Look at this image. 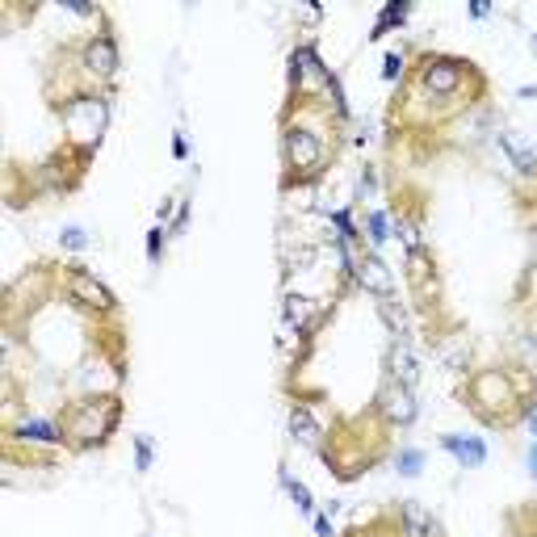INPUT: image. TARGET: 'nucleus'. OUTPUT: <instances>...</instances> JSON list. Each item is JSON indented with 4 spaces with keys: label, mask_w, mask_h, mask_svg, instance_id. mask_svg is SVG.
<instances>
[{
    "label": "nucleus",
    "mask_w": 537,
    "mask_h": 537,
    "mask_svg": "<svg viewBox=\"0 0 537 537\" xmlns=\"http://www.w3.org/2000/svg\"><path fill=\"white\" fill-rule=\"evenodd\" d=\"M525 462H529V475L537 479V445H529V458H525Z\"/></svg>",
    "instance_id": "72a5a7b5"
},
{
    "label": "nucleus",
    "mask_w": 537,
    "mask_h": 537,
    "mask_svg": "<svg viewBox=\"0 0 537 537\" xmlns=\"http://www.w3.org/2000/svg\"><path fill=\"white\" fill-rule=\"evenodd\" d=\"M407 76V59H403V51H386V59H382V80L386 84H399Z\"/></svg>",
    "instance_id": "cd10ccee"
},
{
    "label": "nucleus",
    "mask_w": 537,
    "mask_h": 537,
    "mask_svg": "<svg viewBox=\"0 0 537 537\" xmlns=\"http://www.w3.org/2000/svg\"><path fill=\"white\" fill-rule=\"evenodd\" d=\"M152 466H156V437L135 433V470H139V475H147Z\"/></svg>",
    "instance_id": "393cba45"
},
{
    "label": "nucleus",
    "mask_w": 537,
    "mask_h": 537,
    "mask_svg": "<svg viewBox=\"0 0 537 537\" xmlns=\"http://www.w3.org/2000/svg\"><path fill=\"white\" fill-rule=\"evenodd\" d=\"M403 265H407V282H412L416 303H437V298H441V277H437V256H433V248L424 244V248H416V252H407Z\"/></svg>",
    "instance_id": "f8f14e48"
},
{
    "label": "nucleus",
    "mask_w": 537,
    "mask_h": 537,
    "mask_svg": "<svg viewBox=\"0 0 537 537\" xmlns=\"http://www.w3.org/2000/svg\"><path fill=\"white\" fill-rule=\"evenodd\" d=\"M55 282L68 294V303H76L84 311H97V315H118V294L105 286L89 265H63L55 273Z\"/></svg>",
    "instance_id": "423d86ee"
},
{
    "label": "nucleus",
    "mask_w": 537,
    "mask_h": 537,
    "mask_svg": "<svg viewBox=\"0 0 537 537\" xmlns=\"http://www.w3.org/2000/svg\"><path fill=\"white\" fill-rule=\"evenodd\" d=\"M466 72H475V63H466L458 55H420L416 59V89L428 97V101H454L462 89H466Z\"/></svg>",
    "instance_id": "39448f33"
},
{
    "label": "nucleus",
    "mask_w": 537,
    "mask_h": 537,
    "mask_svg": "<svg viewBox=\"0 0 537 537\" xmlns=\"http://www.w3.org/2000/svg\"><path fill=\"white\" fill-rule=\"evenodd\" d=\"M328 223H332V240L336 244H349V248H365V235H361V223L353 219V206H336L328 210Z\"/></svg>",
    "instance_id": "aec40b11"
},
{
    "label": "nucleus",
    "mask_w": 537,
    "mask_h": 537,
    "mask_svg": "<svg viewBox=\"0 0 537 537\" xmlns=\"http://www.w3.org/2000/svg\"><path fill=\"white\" fill-rule=\"evenodd\" d=\"M424 462H428L424 449L403 445L399 454H395V475H403V479H420V475H424Z\"/></svg>",
    "instance_id": "b1692460"
},
{
    "label": "nucleus",
    "mask_w": 537,
    "mask_h": 537,
    "mask_svg": "<svg viewBox=\"0 0 537 537\" xmlns=\"http://www.w3.org/2000/svg\"><path fill=\"white\" fill-rule=\"evenodd\" d=\"M361 235H365V248H370V252H382L386 244L395 240V214H391V210H382V206L365 210Z\"/></svg>",
    "instance_id": "6ab92c4d"
},
{
    "label": "nucleus",
    "mask_w": 537,
    "mask_h": 537,
    "mask_svg": "<svg viewBox=\"0 0 537 537\" xmlns=\"http://www.w3.org/2000/svg\"><path fill=\"white\" fill-rule=\"evenodd\" d=\"M277 483H282V491L290 496V504H294L298 517H307V521H311L315 512H319V504H315V491H311L303 479H294L290 470H282V475H277Z\"/></svg>",
    "instance_id": "4be33fe9"
},
{
    "label": "nucleus",
    "mask_w": 537,
    "mask_h": 537,
    "mask_svg": "<svg viewBox=\"0 0 537 537\" xmlns=\"http://www.w3.org/2000/svg\"><path fill=\"white\" fill-rule=\"evenodd\" d=\"M407 17H412V0H386V5L378 9V21L370 26V42L382 38V34H391V30H403Z\"/></svg>",
    "instance_id": "412c9836"
},
{
    "label": "nucleus",
    "mask_w": 537,
    "mask_h": 537,
    "mask_svg": "<svg viewBox=\"0 0 537 537\" xmlns=\"http://www.w3.org/2000/svg\"><path fill=\"white\" fill-rule=\"evenodd\" d=\"M63 433H68V449L72 454H93V449H105L110 437L122 424V399L118 395H84L63 403Z\"/></svg>",
    "instance_id": "f03ea898"
},
{
    "label": "nucleus",
    "mask_w": 537,
    "mask_h": 537,
    "mask_svg": "<svg viewBox=\"0 0 537 537\" xmlns=\"http://www.w3.org/2000/svg\"><path fill=\"white\" fill-rule=\"evenodd\" d=\"M286 428H290V441H294V445L315 449V454H319V449H324V441H328V428H324V420L315 416L311 403H294Z\"/></svg>",
    "instance_id": "4468645a"
},
{
    "label": "nucleus",
    "mask_w": 537,
    "mask_h": 537,
    "mask_svg": "<svg viewBox=\"0 0 537 537\" xmlns=\"http://www.w3.org/2000/svg\"><path fill=\"white\" fill-rule=\"evenodd\" d=\"M173 156H177V160H189V143H185V135L173 139Z\"/></svg>",
    "instance_id": "473e14b6"
},
{
    "label": "nucleus",
    "mask_w": 537,
    "mask_h": 537,
    "mask_svg": "<svg viewBox=\"0 0 537 537\" xmlns=\"http://www.w3.org/2000/svg\"><path fill=\"white\" fill-rule=\"evenodd\" d=\"M496 147L504 152V160L517 168V177H529V181L537 177V152L529 147V139L517 131V126H500V131H496Z\"/></svg>",
    "instance_id": "dca6fc26"
},
{
    "label": "nucleus",
    "mask_w": 537,
    "mask_h": 537,
    "mask_svg": "<svg viewBox=\"0 0 537 537\" xmlns=\"http://www.w3.org/2000/svg\"><path fill=\"white\" fill-rule=\"evenodd\" d=\"M55 114L68 131V147L76 156L93 160V152L105 139V126H110V97L97 93V89H68L59 101H55Z\"/></svg>",
    "instance_id": "7ed1b4c3"
},
{
    "label": "nucleus",
    "mask_w": 537,
    "mask_h": 537,
    "mask_svg": "<svg viewBox=\"0 0 537 537\" xmlns=\"http://www.w3.org/2000/svg\"><path fill=\"white\" fill-rule=\"evenodd\" d=\"M328 76H332V68L319 59L315 42H294L290 59H286V89H290V97L319 101V97H324Z\"/></svg>",
    "instance_id": "0eeeda50"
},
{
    "label": "nucleus",
    "mask_w": 537,
    "mask_h": 537,
    "mask_svg": "<svg viewBox=\"0 0 537 537\" xmlns=\"http://www.w3.org/2000/svg\"><path fill=\"white\" fill-rule=\"evenodd\" d=\"M529 47H533V55H537V30H533V38H529Z\"/></svg>",
    "instance_id": "c9c22d12"
},
{
    "label": "nucleus",
    "mask_w": 537,
    "mask_h": 537,
    "mask_svg": "<svg viewBox=\"0 0 537 537\" xmlns=\"http://www.w3.org/2000/svg\"><path fill=\"white\" fill-rule=\"evenodd\" d=\"M311 101L290 97L286 114H282V164H286V189L294 185H311L328 173L332 164V143L328 131H340L336 122H311L307 118Z\"/></svg>",
    "instance_id": "f257e3e1"
},
{
    "label": "nucleus",
    "mask_w": 537,
    "mask_h": 537,
    "mask_svg": "<svg viewBox=\"0 0 537 537\" xmlns=\"http://www.w3.org/2000/svg\"><path fill=\"white\" fill-rule=\"evenodd\" d=\"M470 412H479L487 424H512L525 416V395L517 386V374L500 370V365H487V370H475L466 378V391H462Z\"/></svg>",
    "instance_id": "20e7f679"
},
{
    "label": "nucleus",
    "mask_w": 537,
    "mask_h": 537,
    "mask_svg": "<svg viewBox=\"0 0 537 537\" xmlns=\"http://www.w3.org/2000/svg\"><path fill=\"white\" fill-rule=\"evenodd\" d=\"M5 441H9V445H30L34 454H38V449H68V433H63V424L51 420V416H21V420H9V424H5Z\"/></svg>",
    "instance_id": "9d476101"
},
{
    "label": "nucleus",
    "mask_w": 537,
    "mask_h": 537,
    "mask_svg": "<svg viewBox=\"0 0 537 537\" xmlns=\"http://www.w3.org/2000/svg\"><path fill=\"white\" fill-rule=\"evenodd\" d=\"M59 248H63V252H84V248H89V231H84L80 223L63 227V231H59Z\"/></svg>",
    "instance_id": "a878e982"
},
{
    "label": "nucleus",
    "mask_w": 537,
    "mask_h": 537,
    "mask_svg": "<svg viewBox=\"0 0 537 537\" xmlns=\"http://www.w3.org/2000/svg\"><path fill=\"white\" fill-rule=\"evenodd\" d=\"M282 319L290 324V332H298V336L311 340L319 328L328 324V311H319L315 298L298 294V290H286V298H282Z\"/></svg>",
    "instance_id": "ddd939ff"
},
{
    "label": "nucleus",
    "mask_w": 537,
    "mask_h": 537,
    "mask_svg": "<svg viewBox=\"0 0 537 537\" xmlns=\"http://www.w3.org/2000/svg\"><path fill=\"white\" fill-rule=\"evenodd\" d=\"M382 370H386V382L416 386L420 382V357L412 349V340H391V345H386V357H382Z\"/></svg>",
    "instance_id": "2eb2a0df"
},
{
    "label": "nucleus",
    "mask_w": 537,
    "mask_h": 537,
    "mask_svg": "<svg viewBox=\"0 0 537 537\" xmlns=\"http://www.w3.org/2000/svg\"><path fill=\"white\" fill-rule=\"evenodd\" d=\"M378 193V168L374 164H365L361 168V177H357V202H365V210H370V198Z\"/></svg>",
    "instance_id": "bb28decb"
},
{
    "label": "nucleus",
    "mask_w": 537,
    "mask_h": 537,
    "mask_svg": "<svg viewBox=\"0 0 537 537\" xmlns=\"http://www.w3.org/2000/svg\"><path fill=\"white\" fill-rule=\"evenodd\" d=\"M357 290H365L370 298H378V303H391V298H399V282H395V269L382 261V252H370L361 248L357 256Z\"/></svg>",
    "instance_id": "9b49d317"
},
{
    "label": "nucleus",
    "mask_w": 537,
    "mask_h": 537,
    "mask_svg": "<svg viewBox=\"0 0 537 537\" xmlns=\"http://www.w3.org/2000/svg\"><path fill=\"white\" fill-rule=\"evenodd\" d=\"M68 13H76V17H97V9L93 5H80V0H68V5H63Z\"/></svg>",
    "instance_id": "2f4dec72"
},
{
    "label": "nucleus",
    "mask_w": 537,
    "mask_h": 537,
    "mask_svg": "<svg viewBox=\"0 0 537 537\" xmlns=\"http://www.w3.org/2000/svg\"><path fill=\"white\" fill-rule=\"evenodd\" d=\"M517 97H525V101H533V97H537V89H533V84H521V89H517Z\"/></svg>",
    "instance_id": "f704fd0d"
},
{
    "label": "nucleus",
    "mask_w": 537,
    "mask_h": 537,
    "mask_svg": "<svg viewBox=\"0 0 537 537\" xmlns=\"http://www.w3.org/2000/svg\"><path fill=\"white\" fill-rule=\"evenodd\" d=\"M378 319L391 328V340H412V315H407V307L399 303V298H391V303H378Z\"/></svg>",
    "instance_id": "5701e85b"
},
{
    "label": "nucleus",
    "mask_w": 537,
    "mask_h": 537,
    "mask_svg": "<svg viewBox=\"0 0 537 537\" xmlns=\"http://www.w3.org/2000/svg\"><path fill=\"white\" fill-rule=\"evenodd\" d=\"M311 529H315V537H336L328 512H315V517H311Z\"/></svg>",
    "instance_id": "c756f323"
},
{
    "label": "nucleus",
    "mask_w": 537,
    "mask_h": 537,
    "mask_svg": "<svg viewBox=\"0 0 537 537\" xmlns=\"http://www.w3.org/2000/svg\"><path fill=\"white\" fill-rule=\"evenodd\" d=\"M357 537H361V533H357ZM391 537H399V533H391Z\"/></svg>",
    "instance_id": "e433bc0d"
},
{
    "label": "nucleus",
    "mask_w": 537,
    "mask_h": 537,
    "mask_svg": "<svg viewBox=\"0 0 537 537\" xmlns=\"http://www.w3.org/2000/svg\"><path fill=\"white\" fill-rule=\"evenodd\" d=\"M164 240H173L168 227H152V231H147V261H152V265L164 261Z\"/></svg>",
    "instance_id": "c85d7f7f"
},
{
    "label": "nucleus",
    "mask_w": 537,
    "mask_h": 537,
    "mask_svg": "<svg viewBox=\"0 0 537 537\" xmlns=\"http://www.w3.org/2000/svg\"><path fill=\"white\" fill-rule=\"evenodd\" d=\"M391 521H395L399 537H433L437 533L433 512H428L420 500H399L395 512H391Z\"/></svg>",
    "instance_id": "f3484780"
},
{
    "label": "nucleus",
    "mask_w": 537,
    "mask_h": 537,
    "mask_svg": "<svg viewBox=\"0 0 537 537\" xmlns=\"http://www.w3.org/2000/svg\"><path fill=\"white\" fill-rule=\"evenodd\" d=\"M466 17H470V21H487V17H491V5H487V0H470Z\"/></svg>",
    "instance_id": "7c9ffc66"
},
{
    "label": "nucleus",
    "mask_w": 537,
    "mask_h": 537,
    "mask_svg": "<svg viewBox=\"0 0 537 537\" xmlns=\"http://www.w3.org/2000/svg\"><path fill=\"white\" fill-rule=\"evenodd\" d=\"M374 416L391 428V433H407L420 420V399L416 386H399V382H382L374 395Z\"/></svg>",
    "instance_id": "1a4fd4ad"
},
{
    "label": "nucleus",
    "mask_w": 537,
    "mask_h": 537,
    "mask_svg": "<svg viewBox=\"0 0 537 537\" xmlns=\"http://www.w3.org/2000/svg\"><path fill=\"white\" fill-rule=\"evenodd\" d=\"M80 72L93 84H114V76L122 72V51L110 26H101L97 34H89L80 42Z\"/></svg>",
    "instance_id": "6e6552de"
},
{
    "label": "nucleus",
    "mask_w": 537,
    "mask_h": 537,
    "mask_svg": "<svg viewBox=\"0 0 537 537\" xmlns=\"http://www.w3.org/2000/svg\"><path fill=\"white\" fill-rule=\"evenodd\" d=\"M437 445L445 449L449 458H454L462 470H479L487 462V441L483 437H470V433H445L437 437Z\"/></svg>",
    "instance_id": "a211bd4d"
}]
</instances>
